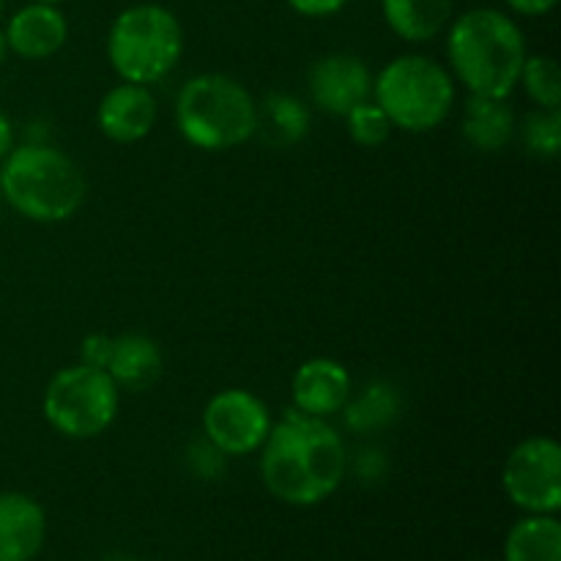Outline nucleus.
Masks as SVG:
<instances>
[{"label": "nucleus", "mask_w": 561, "mask_h": 561, "mask_svg": "<svg viewBox=\"0 0 561 561\" xmlns=\"http://www.w3.org/2000/svg\"><path fill=\"white\" fill-rule=\"evenodd\" d=\"M175 126L201 151H233L257 135V102L236 77L203 71L181 85Z\"/></svg>", "instance_id": "4"}, {"label": "nucleus", "mask_w": 561, "mask_h": 561, "mask_svg": "<svg viewBox=\"0 0 561 561\" xmlns=\"http://www.w3.org/2000/svg\"><path fill=\"white\" fill-rule=\"evenodd\" d=\"M110 351H113V337L110 334H88L85 340L80 343V362L82 365H91V367H107L110 362Z\"/></svg>", "instance_id": "24"}, {"label": "nucleus", "mask_w": 561, "mask_h": 561, "mask_svg": "<svg viewBox=\"0 0 561 561\" xmlns=\"http://www.w3.org/2000/svg\"><path fill=\"white\" fill-rule=\"evenodd\" d=\"M257 131L272 146H296L310 131V110L305 107L301 99L290 96V93H268L257 104Z\"/></svg>", "instance_id": "19"}, {"label": "nucleus", "mask_w": 561, "mask_h": 561, "mask_svg": "<svg viewBox=\"0 0 561 561\" xmlns=\"http://www.w3.org/2000/svg\"><path fill=\"white\" fill-rule=\"evenodd\" d=\"M518 85H524L526 96L537 104V110L561 107V75L551 55H526Z\"/></svg>", "instance_id": "20"}, {"label": "nucleus", "mask_w": 561, "mask_h": 561, "mask_svg": "<svg viewBox=\"0 0 561 561\" xmlns=\"http://www.w3.org/2000/svg\"><path fill=\"white\" fill-rule=\"evenodd\" d=\"M351 389H354V381H351V373L345 370L343 362L316 356V359L301 362L299 370L294 373L290 400L301 414L332 420L351 403Z\"/></svg>", "instance_id": "12"}, {"label": "nucleus", "mask_w": 561, "mask_h": 561, "mask_svg": "<svg viewBox=\"0 0 561 561\" xmlns=\"http://www.w3.org/2000/svg\"><path fill=\"white\" fill-rule=\"evenodd\" d=\"M104 370L118 383L121 392H146L162 378V348L148 334H118L113 337V351H110V362Z\"/></svg>", "instance_id": "15"}, {"label": "nucleus", "mask_w": 561, "mask_h": 561, "mask_svg": "<svg viewBox=\"0 0 561 561\" xmlns=\"http://www.w3.org/2000/svg\"><path fill=\"white\" fill-rule=\"evenodd\" d=\"M85 195L80 164L49 142H22L0 162V197L31 222H69L80 214Z\"/></svg>", "instance_id": "3"}, {"label": "nucleus", "mask_w": 561, "mask_h": 561, "mask_svg": "<svg viewBox=\"0 0 561 561\" xmlns=\"http://www.w3.org/2000/svg\"><path fill=\"white\" fill-rule=\"evenodd\" d=\"M5 55H9V44H5V33L3 27H0V64L5 60Z\"/></svg>", "instance_id": "28"}, {"label": "nucleus", "mask_w": 561, "mask_h": 561, "mask_svg": "<svg viewBox=\"0 0 561 561\" xmlns=\"http://www.w3.org/2000/svg\"><path fill=\"white\" fill-rule=\"evenodd\" d=\"M504 561H561L557 515H524L504 540Z\"/></svg>", "instance_id": "18"}, {"label": "nucleus", "mask_w": 561, "mask_h": 561, "mask_svg": "<svg viewBox=\"0 0 561 561\" xmlns=\"http://www.w3.org/2000/svg\"><path fill=\"white\" fill-rule=\"evenodd\" d=\"M502 488L526 515H557L561 510V447L551 436H529L515 444L502 469Z\"/></svg>", "instance_id": "8"}, {"label": "nucleus", "mask_w": 561, "mask_h": 561, "mask_svg": "<svg viewBox=\"0 0 561 561\" xmlns=\"http://www.w3.org/2000/svg\"><path fill=\"white\" fill-rule=\"evenodd\" d=\"M3 5H5V0H0V16H3Z\"/></svg>", "instance_id": "30"}, {"label": "nucleus", "mask_w": 561, "mask_h": 561, "mask_svg": "<svg viewBox=\"0 0 561 561\" xmlns=\"http://www.w3.org/2000/svg\"><path fill=\"white\" fill-rule=\"evenodd\" d=\"M557 3L559 0H504V5L518 16H546L557 9Z\"/></svg>", "instance_id": "26"}, {"label": "nucleus", "mask_w": 561, "mask_h": 561, "mask_svg": "<svg viewBox=\"0 0 561 561\" xmlns=\"http://www.w3.org/2000/svg\"><path fill=\"white\" fill-rule=\"evenodd\" d=\"M159 118L157 96L148 85L118 82L102 96L96 107V126L107 140L118 146L146 140Z\"/></svg>", "instance_id": "11"}, {"label": "nucleus", "mask_w": 561, "mask_h": 561, "mask_svg": "<svg viewBox=\"0 0 561 561\" xmlns=\"http://www.w3.org/2000/svg\"><path fill=\"white\" fill-rule=\"evenodd\" d=\"M36 3H49V5H60L64 0H36Z\"/></svg>", "instance_id": "29"}, {"label": "nucleus", "mask_w": 561, "mask_h": 561, "mask_svg": "<svg viewBox=\"0 0 561 561\" xmlns=\"http://www.w3.org/2000/svg\"><path fill=\"white\" fill-rule=\"evenodd\" d=\"M520 142L531 157L553 159L561 151V115L559 110H535L520 124Z\"/></svg>", "instance_id": "21"}, {"label": "nucleus", "mask_w": 561, "mask_h": 561, "mask_svg": "<svg viewBox=\"0 0 561 561\" xmlns=\"http://www.w3.org/2000/svg\"><path fill=\"white\" fill-rule=\"evenodd\" d=\"M348 409V425L354 431H373V427H383L389 425L394 414H398V398L389 387L383 383H376V387L367 389L362 394L359 403L354 405H345Z\"/></svg>", "instance_id": "22"}, {"label": "nucleus", "mask_w": 561, "mask_h": 561, "mask_svg": "<svg viewBox=\"0 0 561 561\" xmlns=\"http://www.w3.org/2000/svg\"><path fill=\"white\" fill-rule=\"evenodd\" d=\"M389 31L405 44H427L442 36L455 16V0H381Z\"/></svg>", "instance_id": "17"}, {"label": "nucleus", "mask_w": 561, "mask_h": 561, "mask_svg": "<svg viewBox=\"0 0 561 561\" xmlns=\"http://www.w3.org/2000/svg\"><path fill=\"white\" fill-rule=\"evenodd\" d=\"M373 71L359 55L332 53L318 58L307 75L310 102L321 113L345 118L354 107L373 99Z\"/></svg>", "instance_id": "10"}, {"label": "nucleus", "mask_w": 561, "mask_h": 561, "mask_svg": "<svg viewBox=\"0 0 561 561\" xmlns=\"http://www.w3.org/2000/svg\"><path fill=\"white\" fill-rule=\"evenodd\" d=\"M47 537V515L33 496L0 493V561H33Z\"/></svg>", "instance_id": "14"}, {"label": "nucleus", "mask_w": 561, "mask_h": 561, "mask_svg": "<svg viewBox=\"0 0 561 561\" xmlns=\"http://www.w3.org/2000/svg\"><path fill=\"white\" fill-rule=\"evenodd\" d=\"M14 146H16V142H14V124H11L9 115L0 113V162L9 157V151Z\"/></svg>", "instance_id": "27"}, {"label": "nucleus", "mask_w": 561, "mask_h": 561, "mask_svg": "<svg viewBox=\"0 0 561 561\" xmlns=\"http://www.w3.org/2000/svg\"><path fill=\"white\" fill-rule=\"evenodd\" d=\"M463 140L474 151L499 153L518 137V118L510 99L471 96L463 104V121H460Z\"/></svg>", "instance_id": "16"}, {"label": "nucleus", "mask_w": 561, "mask_h": 561, "mask_svg": "<svg viewBox=\"0 0 561 561\" xmlns=\"http://www.w3.org/2000/svg\"><path fill=\"white\" fill-rule=\"evenodd\" d=\"M373 102L383 110L392 129L425 135L453 115L458 82L431 55L405 53L373 77Z\"/></svg>", "instance_id": "5"}, {"label": "nucleus", "mask_w": 561, "mask_h": 561, "mask_svg": "<svg viewBox=\"0 0 561 561\" xmlns=\"http://www.w3.org/2000/svg\"><path fill=\"white\" fill-rule=\"evenodd\" d=\"M184 55V25L162 3H135L118 11L107 31V60L121 82L157 85Z\"/></svg>", "instance_id": "6"}, {"label": "nucleus", "mask_w": 561, "mask_h": 561, "mask_svg": "<svg viewBox=\"0 0 561 561\" xmlns=\"http://www.w3.org/2000/svg\"><path fill=\"white\" fill-rule=\"evenodd\" d=\"M290 9L307 20H323V16H334L351 3V0H285Z\"/></svg>", "instance_id": "25"}, {"label": "nucleus", "mask_w": 561, "mask_h": 561, "mask_svg": "<svg viewBox=\"0 0 561 561\" xmlns=\"http://www.w3.org/2000/svg\"><path fill=\"white\" fill-rule=\"evenodd\" d=\"M3 33L11 55L22 60H47L64 49L69 38V22L60 5L31 0L9 16Z\"/></svg>", "instance_id": "13"}, {"label": "nucleus", "mask_w": 561, "mask_h": 561, "mask_svg": "<svg viewBox=\"0 0 561 561\" xmlns=\"http://www.w3.org/2000/svg\"><path fill=\"white\" fill-rule=\"evenodd\" d=\"M203 438L225 458L261 453L274 420L268 405L250 389H219L203 409Z\"/></svg>", "instance_id": "9"}, {"label": "nucleus", "mask_w": 561, "mask_h": 561, "mask_svg": "<svg viewBox=\"0 0 561 561\" xmlns=\"http://www.w3.org/2000/svg\"><path fill=\"white\" fill-rule=\"evenodd\" d=\"M447 69L471 96L510 99L529 55L513 14L477 5L453 16L447 31Z\"/></svg>", "instance_id": "2"}, {"label": "nucleus", "mask_w": 561, "mask_h": 561, "mask_svg": "<svg viewBox=\"0 0 561 561\" xmlns=\"http://www.w3.org/2000/svg\"><path fill=\"white\" fill-rule=\"evenodd\" d=\"M348 471L343 436L329 420L290 409L261 447V480L277 502L316 507L337 493Z\"/></svg>", "instance_id": "1"}, {"label": "nucleus", "mask_w": 561, "mask_h": 561, "mask_svg": "<svg viewBox=\"0 0 561 561\" xmlns=\"http://www.w3.org/2000/svg\"><path fill=\"white\" fill-rule=\"evenodd\" d=\"M121 409V389L107 370L91 365L64 367L44 387L47 425L71 442H91L110 431Z\"/></svg>", "instance_id": "7"}, {"label": "nucleus", "mask_w": 561, "mask_h": 561, "mask_svg": "<svg viewBox=\"0 0 561 561\" xmlns=\"http://www.w3.org/2000/svg\"><path fill=\"white\" fill-rule=\"evenodd\" d=\"M345 129H348L351 140L362 148L383 146L394 131L383 110L373 99H367V102H362L359 107L345 115Z\"/></svg>", "instance_id": "23"}]
</instances>
